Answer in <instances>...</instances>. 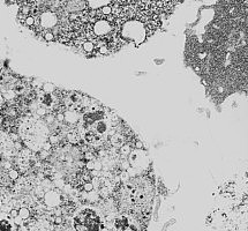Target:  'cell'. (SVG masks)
Masks as SVG:
<instances>
[{
  "mask_svg": "<svg viewBox=\"0 0 248 231\" xmlns=\"http://www.w3.org/2000/svg\"><path fill=\"white\" fill-rule=\"evenodd\" d=\"M1 231H13V224L7 220L1 221Z\"/></svg>",
  "mask_w": 248,
  "mask_h": 231,
  "instance_id": "cell-4",
  "label": "cell"
},
{
  "mask_svg": "<svg viewBox=\"0 0 248 231\" xmlns=\"http://www.w3.org/2000/svg\"><path fill=\"white\" fill-rule=\"evenodd\" d=\"M83 190H84L87 193H90V192L94 190V185H92V183H86V184L83 185Z\"/></svg>",
  "mask_w": 248,
  "mask_h": 231,
  "instance_id": "cell-7",
  "label": "cell"
},
{
  "mask_svg": "<svg viewBox=\"0 0 248 231\" xmlns=\"http://www.w3.org/2000/svg\"><path fill=\"white\" fill-rule=\"evenodd\" d=\"M46 41H54L55 39V36L52 34V31H47V33H45V35L43 36Z\"/></svg>",
  "mask_w": 248,
  "mask_h": 231,
  "instance_id": "cell-8",
  "label": "cell"
},
{
  "mask_svg": "<svg viewBox=\"0 0 248 231\" xmlns=\"http://www.w3.org/2000/svg\"><path fill=\"white\" fill-rule=\"evenodd\" d=\"M135 148H136V149H141V148H143V144H142L141 141L137 140V141L135 142Z\"/></svg>",
  "mask_w": 248,
  "mask_h": 231,
  "instance_id": "cell-12",
  "label": "cell"
},
{
  "mask_svg": "<svg viewBox=\"0 0 248 231\" xmlns=\"http://www.w3.org/2000/svg\"><path fill=\"white\" fill-rule=\"evenodd\" d=\"M44 204L47 207H58L60 204H62V194H60L58 191H49L46 192L44 196Z\"/></svg>",
  "mask_w": 248,
  "mask_h": 231,
  "instance_id": "cell-2",
  "label": "cell"
},
{
  "mask_svg": "<svg viewBox=\"0 0 248 231\" xmlns=\"http://www.w3.org/2000/svg\"><path fill=\"white\" fill-rule=\"evenodd\" d=\"M52 147H53V146H52L51 143L47 141V142H45L44 144H43V150H45V151H50L51 149H52Z\"/></svg>",
  "mask_w": 248,
  "mask_h": 231,
  "instance_id": "cell-9",
  "label": "cell"
},
{
  "mask_svg": "<svg viewBox=\"0 0 248 231\" xmlns=\"http://www.w3.org/2000/svg\"><path fill=\"white\" fill-rule=\"evenodd\" d=\"M205 231H248V165L221 184Z\"/></svg>",
  "mask_w": 248,
  "mask_h": 231,
  "instance_id": "cell-1",
  "label": "cell"
},
{
  "mask_svg": "<svg viewBox=\"0 0 248 231\" xmlns=\"http://www.w3.org/2000/svg\"><path fill=\"white\" fill-rule=\"evenodd\" d=\"M8 177L14 181V180H18V177H20V172H18V169H12V170H9L8 171Z\"/></svg>",
  "mask_w": 248,
  "mask_h": 231,
  "instance_id": "cell-5",
  "label": "cell"
},
{
  "mask_svg": "<svg viewBox=\"0 0 248 231\" xmlns=\"http://www.w3.org/2000/svg\"><path fill=\"white\" fill-rule=\"evenodd\" d=\"M30 215H31V210H30L29 208H27V207H21V208L18 209V217H20L22 221H27V220H29Z\"/></svg>",
  "mask_w": 248,
  "mask_h": 231,
  "instance_id": "cell-3",
  "label": "cell"
},
{
  "mask_svg": "<svg viewBox=\"0 0 248 231\" xmlns=\"http://www.w3.org/2000/svg\"><path fill=\"white\" fill-rule=\"evenodd\" d=\"M54 223H55V224H61L62 223V217L61 216H57V217H54Z\"/></svg>",
  "mask_w": 248,
  "mask_h": 231,
  "instance_id": "cell-11",
  "label": "cell"
},
{
  "mask_svg": "<svg viewBox=\"0 0 248 231\" xmlns=\"http://www.w3.org/2000/svg\"><path fill=\"white\" fill-rule=\"evenodd\" d=\"M14 148H15V149H18V150H22V149H23V148H22V143L18 142V141L14 142Z\"/></svg>",
  "mask_w": 248,
  "mask_h": 231,
  "instance_id": "cell-10",
  "label": "cell"
},
{
  "mask_svg": "<svg viewBox=\"0 0 248 231\" xmlns=\"http://www.w3.org/2000/svg\"><path fill=\"white\" fill-rule=\"evenodd\" d=\"M35 22H36V19L32 15H29L26 19V26H28V27H35Z\"/></svg>",
  "mask_w": 248,
  "mask_h": 231,
  "instance_id": "cell-6",
  "label": "cell"
}]
</instances>
